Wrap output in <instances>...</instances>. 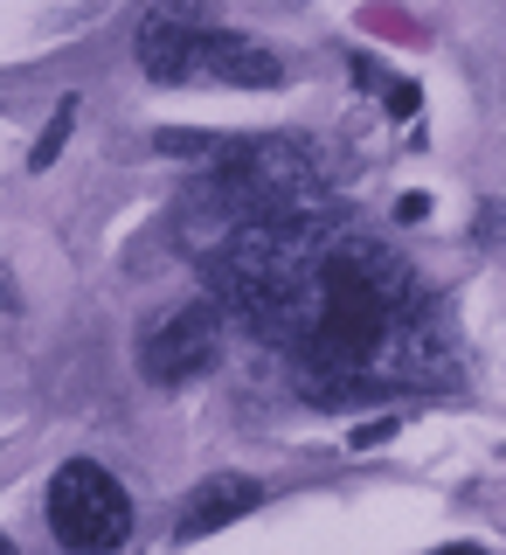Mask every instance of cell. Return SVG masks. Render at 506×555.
Masks as SVG:
<instances>
[{"instance_id": "30bf717a", "label": "cell", "mask_w": 506, "mask_h": 555, "mask_svg": "<svg viewBox=\"0 0 506 555\" xmlns=\"http://www.w3.org/2000/svg\"><path fill=\"white\" fill-rule=\"evenodd\" d=\"M395 438V416H375V424H361L354 430V451H368V444H389Z\"/></svg>"}, {"instance_id": "4fadbf2b", "label": "cell", "mask_w": 506, "mask_h": 555, "mask_svg": "<svg viewBox=\"0 0 506 555\" xmlns=\"http://www.w3.org/2000/svg\"><path fill=\"white\" fill-rule=\"evenodd\" d=\"M438 555H485L479 542H451V548H438Z\"/></svg>"}, {"instance_id": "5b68a950", "label": "cell", "mask_w": 506, "mask_h": 555, "mask_svg": "<svg viewBox=\"0 0 506 555\" xmlns=\"http://www.w3.org/2000/svg\"><path fill=\"white\" fill-rule=\"evenodd\" d=\"M216 28V8L208 0H160V8L139 22L132 56L153 83H187L195 77V42Z\"/></svg>"}, {"instance_id": "6da1fadb", "label": "cell", "mask_w": 506, "mask_h": 555, "mask_svg": "<svg viewBox=\"0 0 506 555\" xmlns=\"http://www.w3.org/2000/svg\"><path fill=\"white\" fill-rule=\"evenodd\" d=\"M208 285L222 312H236L257 340L291 354L299 396L312 410L389 403L438 375L444 334L424 278L395 243L326 208L243 222L216 236Z\"/></svg>"}, {"instance_id": "8992f818", "label": "cell", "mask_w": 506, "mask_h": 555, "mask_svg": "<svg viewBox=\"0 0 506 555\" xmlns=\"http://www.w3.org/2000/svg\"><path fill=\"white\" fill-rule=\"evenodd\" d=\"M195 77L236 83V91H271V83H285V63H277V49H264L257 35L208 28L195 42Z\"/></svg>"}, {"instance_id": "277c9868", "label": "cell", "mask_w": 506, "mask_h": 555, "mask_svg": "<svg viewBox=\"0 0 506 555\" xmlns=\"http://www.w3.org/2000/svg\"><path fill=\"white\" fill-rule=\"evenodd\" d=\"M222 354V306L216 299H187L173 306L160 326H153L146 340H139V369H146V382H195L216 369Z\"/></svg>"}, {"instance_id": "5bb4252c", "label": "cell", "mask_w": 506, "mask_h": 555, "mask_svg": "<svg viewBox=\"0 0 506 555\" xmlns=\"http://www.w3.org/2000/svg\"><path fill=\"white\" fill-rule=\"evenodd\" d=\"M0 555H14V542H0Z\"/></svg>"}, {"instance_id": "7a4b0ae2", "label": "cell", "mask_w": 506, "mask_h": 555, "mask_svg": "<svg viewBox=\"0 0 506 555\" xmlns=\"http://www.w3.org/2000/svg\"><path fill=\"white\" fill-rule=\"evenodd\" d=\"M195 208L216 222V236L243 230V222H271V216H299V208H320V160L299 139H222L208 153ZM208 236V243H216Z\"/></svg>"}, {"instance_id": "8fae6325", "label": "cell", "mask_w": 506, "mask_h": 555, "mask_svg": "<svg viewBox=\"0 0 506 555\" xmlns=\"http://www.w3.org/2000/svg\"><path fill=\"white\" fill-rule=\"evenodd\" d=\"M416 104H424V91H416V83H389V112H395V118H416Z\"/></svg>"}, {"instance_id": "3957f363", "label": "cell", "mask_w": 506, "mask_h": 555, "mask_svg": "<svg viewBox=\"0 0 506 555\" xmlns=\"http://www.w3.org/2000/svg\"><path fill=\"white\" fill-rule=\"evenodd\" d=\"M49 534L69 555H112L132 534V500L98 459H69L49 479Z\"/></svg>"}, {"instance_id": "9c48e42d", "label": "cell", "mask_w": 506, "mask_h": 555, "mask_svg": "<svg viewBox=\"0 0 506 555\" xmlns=\"http://www.w3.org/2000/svg\"><path fill=\"white\" fill-rule=\"evenodd\" d=\"M222 146V139L216 132H153V153H173V160H208V153H216Z\"/></svg>"}, {"instance_id": "7c38bea8", "label": "cell", "mask_w": 506, "mask_h": 555, "mask_svg": "<svg viewBox=\"0 0 506 555\" xmlns=\"http://www.w3.org/2000/svg\"><path fill=\"white\" fill-rule=\"evenodd\" d=\"M424 216H430L424 195H403V202H395V222H424Z\"/></svg>"}, {"instance_id": "52a82bcc", "label": "cell", "mask_w": 506, "mask_h": 555, "mask_svg": "<svg viewBox=\"0 0 506 555\" xmlns=\"http://www.w3.org/2000/svg\"><path fill=\"white\" fill-rule=\"evenodd\" d=\"M264 507V486H257L250 473H216V479H202L195 493H187V507L181 520H173V542H202V534H216V528H230V520L243 514H257Z\"/></svg>"}, {"instance_id": "ba28073f", "label": "cell", "mask_w": 506, "mask_h": 555, "mask_svg": "<svg viewBox=\"0 0 506 555\" xmlns=\"http://www.w3.org/2000/svg\"><path fill=\"white\" fill-rule=\"evenodd\" d=\"M69 132H77V98H63L56 112H49V126H42V139L28 146V167L42 173V167H56V153L69 146Z\"/></svg>"}]
</instances>
